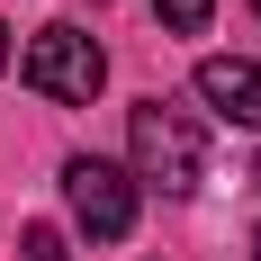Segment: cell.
<instances>
[{
  "label": "cell",
  "instance_id": "obj_1",
  "mask_svg": "<svg viewBox=\"0 0 261 261\" xmlns=\"http://www.w3.org/2000/svg\"><path fill=\"white\" fill-rule=\"evenodd\" d=\"M126 144H135V180L162 189V198H189V189L207 180V126L180 99H144L135 126H126Z\"/></svg>",
  "mask_w": 261,
  "mask_h": 261
},
{
  "label": "cell",
  "instance_id": "obj_2",
  "mask_svg": "<svg viewBox=\"0 0 261 261\" xmlns=\"http://www.w3.org/2000/svg\"><path fill=\"white\" fill-rule=\"evenodd\" d=\"M18 72H27V90H45V99L90 108V99H99V81H108V54L90 45L81 27H36L27 54H18Z\"/></svg>",
  "mask_w": 261,
  "mask_h": 261
},
{
  "label": "cell",
  "instance_id": "obj_3",
  "mask_svg": "<svg viewBox=\"0 0 261 261\" xmlns=\"http://www.w3.org/2000/svg\"><path fill=\"white\" fill-rule=\"evenodd\" d=\"M63 198H72V225L90 243H126L135 234V180L117 171V162L72 153V162H63Z\"/></svg>",
  "mask_w": 261,
  "mask_h": 261
},
{
  "label": "cell",
  "instance_id": "obj_4",
  "mask_svg": "<svg viewBox=\"0 0 261 261\" xmlns=\"http://www.w3.org/2000/svg\"><path fill=\"white\" fill-rule=\"evenodd\" d=\"M198 99H207L216 117H234V126L261 135V63H243V54H207V63H198Z\"/></svg>",
  "mask_w": 261,
  "mask_h": 261
},
{
  "label": "cell",
  "instance_id": "obj_5",
  "mask_svg": "<svg viewBox=\"0 0 261 261\" xmlns=\"http://www.w3.org/2000/svg\"><path fill=\"white\" fill-rule=\"evenodd\" d=\"M162 9V27H180V36H198V27L216 18V0H153Z\"/></svg>",
  "mask_w": 261,
  "mask_h": 261
},
{
  "label": "cell",
  "instance_id": "obj_6",
  "mask_svg": "<svg viewBox=\"0 0 261 261\" xmlns=\"http://www.w3.org/2000/svg\"><path fill=\"white\" fill-rule=\"evenodd\" d=\"M18 252H27V261H72V252H63V225H27Z\"/></svg>",
  "mask_w": 261,
  "mask_h": 261
},
{
  "label": "cell",
  "instance_id": "obj_7",
  "mask_svg": "<svg viewBox=\"0 0 261 261\" xmlns=\"http://www.w3.org/2000/svg\"><path fill=\"white\" fill-rule=\"evenodd\" d=\"M0 63H9V27H0Z\"/></svg>",
  "mask_w": 261,
  "mask_h": 261
},
{
  "label": "cell",
  "instance_id": "obj_8",
  "mask_svg": "<svg viewBox=\"0 0 261 261\" xmlns=\"http://www.w3.org/2000/svg\"><path fill=\"white\" fill-rule=\"evenodd\" d=\"M252 261H261V225H252Z\"/></svg>",
  "mask_w": 261,
  "mask_h": 261
},
{
  "label": "cell",
  "instance_id": "obj_9",
  "mask_svg": "<svg viewBox=\"0 0 261 261\" xmlns=\"http://www.w3.org/2000/svg\"><path fill=\"white\" fill-rule=\"evenodd\" d=\"M252 180H261V162H252Z\"/></svg>",
  "mask_w": 261,
  "mask_h": 261
},
{
  "label": "cell",
  "instance_id": "obj_10",
  "mask_svg": "<svg viewBox=\"0 0 261 261\" xmlns=\"http://www.w3.org/2000/svg\"><path fill=\"white\" fill-rule=\"evenodd\" d=\"M252 18H261V0H252Z\"/></svg>",
  "mask_w": 261,
  "mask_h": 261
}]
</instances>
